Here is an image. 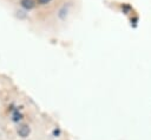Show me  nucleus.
Instances as JSON below:
<instances>
[{
  "label": "nucleus",
  "instance_id": "1",
  "mask_svg": "<svg viewBox=\"0 0 151 140\" xmlns=\"http://www.w3.org/2000/svg\"><path fill=\"white\" fill-rule=\"evenodd\" d=\"M18 134H19L21 138L28 136V134H29V127H28L27 125H21V126L18 128Z\"/></svg>",
  "mask_w": 151,
  "mask_h": 140
},
{
  "label": "nucleus",
  "instance_id": "2",
  "mask_svg": "<svg viewBox=\"0 0 151 140\" xmlns=\"http://www.w3.org/2000/svg\"><path fill=\"white\" fill-rule=\"evenodd\" d=\"M21 6L26 9H32L35 7V0H21Z\"/></svg>",
  "mask_w": 151,
  "mask_h": 140
},
{
  "label": "nucleus",
  "instance_id": "3",
  "mask_svg": "<svg viewBox=\"0 0 151 140\" xmlns=\"http://www.w3.org/2000/svg\"><path fill=\"white\" fill-rule=\"evenodd\" d=\"M52 0H37V2L39 4V5H47L48 2H51Z\"/></svg>",
  "mask_w": 151,
  "mask_h": 140
}]
</instances>
